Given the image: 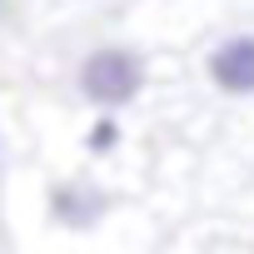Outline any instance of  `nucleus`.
<instances>
[{
  "label": "nucleus",
  "instance_id": "nucleus-3",
  "mask_svg": "<svg viewBox=\"0 0 254 254\" xmlns=\"http://www.w3.org/2000/svg\"><path fill=\"white\" fill-rule=\"evenodd\" d=\"M204 80L224 100H254V30H224L204 45Z\"/></svg>",
  "mask_w": 254,
  "mask_h": 254
},
{
  "label": "nucleus",
  "instance_id": "nucleus-2",
  "mask_svg": "<svg viewBox=\"0 0 254 254\" xmlns=\"http://www.w3.org/2000/svg\"><path fill=\"white\" fill-rule=\"evenodd\" d=\"M115 214V190L100 175H55L45 185V219L65 234H95Z\"/></svg>",
  "mask_w": 254,
  "mask_h": 254
},
{
  "label": "nucleus",
  "instance_id": "nucleus-4",
  "mask_svg": "<svg viewBox=\"0 0 254 254\" xmlns=\"http://www.w3.org/2000/svg\"><path fill=\"white\" fill-rule=\"evenodd\" d=\"M125 115L120 110H95L85 120V130H80V155L85 160H115L125 150Z\"/></svg>",
  "mask_w": 254,
  "mask_h": 254
},
{
  "label": "nucleus",
  "instance_id": "nucleus-7",
  "mask_svg": "<svg viewBox=\"0 0 254 254\" xmlns=\"http://www.w3.org/2000/svg\"><path fill=\"white\" fill-rule=\"evenodd\" d=\"M0 5H5V0H0Z\"/></svg>",
  "mask_w": 254,
  "mask_h": 254
},
{
  "label": "nucleus",
  "instance_id": "nucleus-5",
  "mask_svg": "<svg viewBox=\"0 0 254 254\" xmlns=\"http://www.w3.org/2000/svg\"><path fill=\"white\" fill-rule=\"evenodd\" d=\"M0 150H5V125H0Z\"/></svg>",
  "mask_w": 254,
  "mask_h": 254
},
{
  "label": "nucleus",
  "instance_id": "nucleus-1",
  "mask_svg": "<svg viewBox=\"0 0 254 254\" xmlns=\"http://www.w3.org/2000/svg\"><path fill=\"white\" fill-rule=\"evenodd\" d=\"M150 85V60L125 45V40H100L75 60V95L90 110H130Z\"/></svg>",
  "mask_w": 254,
  "mask_h": 254
},
{
  "label": "nucleus",
  "instance_id": "nucleus-6",
  "mask_svg": "<svg viewBox=\"0 0 254 254\" xmlns=\"http://www.w3.org/2000/svg\"><path fill=\"white\" fill-rule=\"evenodd\" d=\"M249 254H254V239H249Z\"/></svg>",
  "mask_w": 254,
  "mask_h": 254
}]
</instances>
